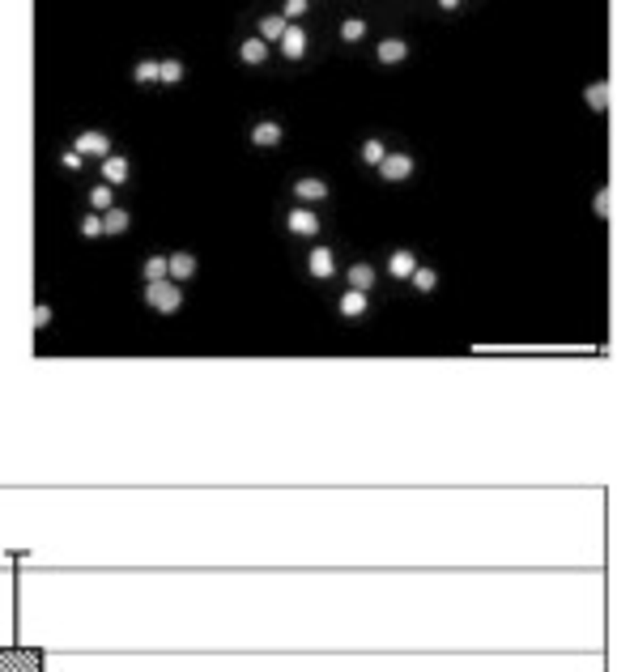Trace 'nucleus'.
<instances>
[{"instance_id":"nucleus-2","label":"nucleus","mask_w":617,"mask_h":672,"mask_svg":"<svg viewBox=\"0 0 617 672\" xmlns=\"http://www.w3.org/2000/svg\"><path fill=\"white\" fill-rule=\"evenodd\" d=\"M379 175H383L387 183L409 179V175H413V158H409V154H387V158L379 162Z\"/></svg>"},{"instance_id":"nucleus-3","label":"nucleus","mask_w":617,"mask_h":672,"mask_svg":"<svg viewBox=\"0 0 617 672\" xmlns=\"http://www.w3.org/2000/svg\"><path fill=\"white\" fill-rule=\"evenodd\" d=\"M77 154H81V158H107V154H111L107 132H81V136H77Z\"/></svg>"},{"instance_id":"nucleus-24","label":"nucleus","mask_w":617,"mask_h":672,"mask_svg":"<svg viewBox=\"0 0 617 672\" xmlns=\"http://www.w3.org/2000/svg\"><path fill=\"white\" fill-rule=\"evenodd\" d=\"M341 39H345V43H358V39H366V21L350 17V21H345V26H341Z\"/></svg>"},{"instance_id":"nucleus-23","label":"nucleus","mask_w":617,"mask_h":672,"mask_svg":"<svg viewBox=\"0 0 617 672\" xmlns=\"http://www.w3.org/2000/svg\"><path fill=\"white\" fill-rule=\"evenodd\" d=\"M413 285L422 289V294H430V289L438 285V272H434V268H413Z\"/></svg>"},{"instance_id":"nucleus-6","label":"nucleus","mask_w":617,"mask_h":672,"mask_svg":"<svg viewBox=\"0 0 617 672\" xmlns=\"http://www.w3.org/2000/svg\"><path fill=\"white\" fill-rule=\"evenodd\" d=\"M281 52H285L290 60H299V56L307 52V30H303V26H285V34H281Z\"/></svg>"},{"instance_id":"nucleus-10","label":"nucleus","mask_w":617,"mask_h":672,"mask_svg":"<svg viewBox=\"0 0 617 672\" xmlns=\"http://www.w3.org/2000/svg\"><path fill=\"white\" fill-rule=\"evenodd\" d=\"M413 268H417L413 252H392V260H387V272H392L396 281H409V277H413Z\"/></svg>"},{"instance_id":"nucleus-8","label":"nucleus","mask_w":617,"mask_h":672,"mask_svg":"<svg viewBox=\"0 0 617 672\" xmlns=\"http://www.w3.org/2000/svg\"><path fill=\"white\" fill-rule=\"evenodd\" d=\"M366 303H370V298L362 289H345L341 294V315L345 319H358V315H366Z\"/></svg>"},{"instance_id":"nucleus-28","label":"nucleus","mask_w":617,"mask_h":672,"mask_svg":"<svg viewBox=\"0 0 617 672\" xmlns=\"http://www.w3.org/2000/svg\"><path fill=\"white\" fill-rule=\"evenodd\" d=\"M303 13H307V0H290L281 17H303Z\"/></svg>"},{"instance_id":"nucleus-26","label":"nucleus","mask_w":617,"mask_h":672,"mask_svg":"<svg viewBox=\"0 0 617 672\" xmlns=\"http://www.w3.org/2000/svg\"><path fill=\"white\" fill-rule=\"evenodd\" d=\"M81 234H85V238H103V217L90 213V217L81 221Z\"/></svg>"},{"instance_id":"nucleus-29","label":"nucleus","mask_w":617,"mask_h":672,"mask_svg":"<svg viewBox=\"0 0 617 672\" xmlns=\"http://www.w3.org/2000/svg\"><path fill=\"white\" fill-rule=\"evenodd\" d=\"M596 217H609V192L605 187L596 192Z\"/></svg>"},{"instance_id":"nucleus-15","label":"nucleus","mask_w":617,"mask_h":672,"mask_svg":"<svg viewBox=\"0 0 617 672\" xmlns=\"http://www.w3.org/2000/svg\"><path fill=\"white\" fill-rule=\"evenodd\" d=\"M281 34H285V17H281V13H268V17L260 21V34H256V39L273 43V39H281Z\"/></svg>"},{"instance_id":"nucleus-20","label":"nucleus","mask_w":617,"mask_h":672,"mask_svg":"<svg viewBox=\"0 0 617 672\" xmlns=\"http://www.w3.org/2000/svg\"><path fill=\"white\" fill-rule=\"evenodd\" d=\"M583 98H587V107H591V111H605V107H609V85H605V81H591Z\"/></svg>"},{"instance_id":"nucleus-7","label":"nucleus","mask_w":617,"mask_h":672,"mask_svg":"<svg viewBox=\"0 0 617 672\" xmlns=\"http://www.w3.org/2000/svg\"><path fill=\"white\" fill-rule=\"evenodd\" d=\"M123 179H128V162H123L119 154H107V158H103V183L115 187V183H123Z\"/></svg>"},{"instance_id":"nucleus-30","label":"nucleus","mask_w":617,"mask_h":672,"mask_svg":"<svg viewBox=\"0 0 617 672\" xmlns=\"http://www.w3.org/2000/svg\"><path fill=\"white\" fill-rule=\"evenodd\" d=\"M64 166H68V170H81V154H77V149H72V154H64Z\"/></svg>"},{"instance_id":"nucleus-11","label":"nucleus","mask_w":617,"mask_h":672,"mask_svg":"<svg viewBox=\"0 0 617 672\" xmlns=\"http://www.w3.org/2000/svg\"><path fill=\"white\" fill-rule=\"evenodd\" d=\"M405 56H409L405 39H383L379 43V64H405Z\"/></svg>"},{"instance_id":"nucleus-1","label":"nucleus","mask_w":617,"mask_h":672,"mask_svg":"<svg viewBox=\"0 0 617 672\" xmlns=\"http://www.w3.org/2000/svg\"><path fill=\"white\" fill-rule=\"evenodd\" d=\"M145 303H150L154 311H162V315H175L179 307H183V294H179V285L175 281H150L145 285Z\"/></svg>"},{"instance_id":"nucleus-22","label":"nucleus","mask_w":617,"mask_h":672,"mask_svg":"<svg viewBox=\"0 0 617 672\" xmlns=\"http://www.w3.org/2000/svg\"><path fill=\"white\" fill-rule=\"evenodd\" d=\"M362 158H366V162H370V166H379V162H383V158H387V145H383V141H379V136H370V141H366V145H362Z\"/></svg>"},{"instance_id":"nucleus-18","label":"nucleus","mask_w":617,"mask_h":672,"mask_svg":"<svg viewBox=\"0 0 617 672\" xmlns=\"http://www.w3.org/2000/svg\"><path fill=\"white\" fill-rule=\"evenodd\" d=\"M128 230V213L123 209H107L103 213V234H123Z\"/></svg>"},{"instance_id":"nucleus-14","label":"nucleus","mask_w":617,"mask_h":672,"mask_svg":"<svg viewBox=\"0 0 617 672\" xmlns=\"http://www.w3.org/2000/svg\"><path fill=\"white\" fill-rule=\"evenodd\" d=\"M294 192H299V201H324L328 183L324 179H299V183H294Z\"/></svg>"},{"instance_id":"nucleus-25","label":"nucleus","mask_w":617,"mask_h":672,"mask_svg":"<svg viewBox=\"0 0 617 672\" xmlns=\"http://www.w3.org/2000/svg\"><path fill=\"white\" fill-rule=\"evenodd\" d=\"M132 77H136V81H158V60H141V64L132 68Z\"/></svg>"},{"instance_id":"nucleus-13","label":"nucleus","mask_w":617,"mask_h":672,"mask_svg":"<svg viewBox=\"0 0 617 672\" xmlns=\"http://www.w3.org/2000/svg\"><path fill=\"white\" fill-rule=\"evenodd\" d=\"M239 56H243L247 64H264V60H268V43H264V39H243Z\"/></svg>"},{"instance_id":"nucleus-5","label":"nucleus","mask_w":617,"mask_h":672,"mask_svg":"<svg viewBox=\"0 0 617 672\" xmlns=\"http://www.w3.org/2000/svg\"><path fill=\"white\" fill-rule=\"evenodd\" d=\"M307 268H311V277L328 281L332 272H336V260H332V252H328V247H315V252H311V260H307Z\"/></svg>"},{"instance_id":"nucleus-16","label":"nucleus","mask_w":617,"mask_h":672,"mask_svg":"<svg viewBox=\"0 0 617 672\" xmlns=\"http://www.w3.org/2000/svg\"><path fill=\"white\" fill-rule=\"evenodd\" d=\"M370 285H375V268H370V264H354L350 268V289H370Z\"/></svg>"},{"instance_id":"nucleus-27","label":"nucleus","mask_w":617,"mask_h":672,"mask_svg":"<svg viewBox=\"0 0 617 672\" xmlns=\"http://www.w3.org/2000/svg\"><path fill=\"white\" fill-rule=\"evenodd\" d=\"M30 323H34V328H47V323H52V307H47V303H34Z\"/></svg>"},{"instance_id":"nucleus-12","label":"nucleus","mask_w":617,"mask_h":672,"mask_svg":"<svg viewBox=\"0 0 617 672\" xmlns=\"http://www.w3.org/2000/svg\"><path fill=\"white\" fill-rule=\"evenodd\" d=\"M252 141L260 145V149H273V145H281V128H277V123H256V128H252Z\"/></svg>"},{"instance_id":"nucleus-21","label":"nucleus","mask_w":617,"mask_h":672,"mask_svg":"<svg viewBox=\"0 0 617 672\" xmlns=\"http://www.w3.org/2000/svg\"><path fill=\"white\" fill-rule=\"evenodd\" d=\"M158 81H166V85L183 81V64L179 60H158Z\"/></svg>"},{"instance_id":"nucleus-4","label":"nucleus","mask_w":617,"mask_h":672,"mask_svg":"<svg viewBox=\"0 0 617 672\" xmlns=\"http://www.w3.org/2000/svg\"><path fill=\"white\" fill-rule=\"evenodd\" d=\"M285 226H290V234H319V217L311 213V209H294L290 217H285Z\"/></svg>"},{"instance_id":"nucleus-17","label":"nucleus","mask_w":617,"mask_h":672,"mask_svg":"<svg viewBox=\"0 0 617 672\" xmlns=\"http://www.w3.org/2000/svg\"><path fill=\"white\" fill-rule=\"evenodd\" d=\"M170 277V260L166 256H150L145 260V281H166Z\"/></svg>"},{"instance_id":"nucleus-19","label":"nucleus","mask_w":617,"mask_h":672,"mask_svg":"<svg viewBox=\"0 0 617 672\" xmlns=\"http://www.w3.org/2000/svg\"><path fill=\"white\" fill-rule=\"evenodd\" d=\"M90 205H94V213H98V217H103L107 209H115V196H111V187H107V183H98V187L90 192Z\"/></svg>"},{"instance_id":"nucleus-9","label":"nucleus","mask_w":617,"mask_h":672,"mask_svg":"<svg viewBox=\"0 0 617 672\" xmlns=\"http://www.w3.org/2000/svg\"><path fill=\"white\" fill-rule=\"evenodd\" d=\"M196 277V260L188 256V252H175V256H170V281H192Z\"/></svg>"}]
</instances>
